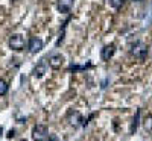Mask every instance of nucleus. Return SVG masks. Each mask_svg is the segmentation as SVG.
Segmentation results:
<instances>
[{
	"instance_id": "1",
	"label": "nucleus",
	"mask_w": 152,
	"mask_h": 141,
	"mask_svg": "<svg viewBox=\"0 0 152 141\" xmlns=\"http://www.w3.org/2000/svg\"><path fill=\"white\" fill-rule=\"evenodd\" d=\"M148 50H149V47H148L145 43H142V41H135V43L131 46V49H129V53H131L135 59L143 61V59L148 56Z\"/></svg>"
},
{
	"instance_id": "2",
	"label": "nucleus",
	"mask_w": 152,
	"mask_h": 141,
	"mask_svg": "<svg viewBox=\"0 0 152 141\" xmlns=\"http://www.w3.org/2000/svg\"><path fill=\"white\" fill-rule=\"evenodd\" d=\"M9 47L12 50H15V52H20L26 47V40H24V36L20 35V33H14L11 38H9Z\"/></svg>"
},
{
	"instance_id": "3",
	"label": "nucleus",
	"mask_w": 152,
	"mask_h": 141,
	"mask_svg": "<svg viewBox=\"0 0 152 141\" xmlns=\"http://www.w3.org/2000/svg\"><path fill=\"white\" fill-rule=\"evenodd\" d=\"M47 137H49V131H47V126H44V124H37L32 129L34 141H46Z\"/></svg>"
},
{
	"instance_id": "4",
	"label": "nucleus",
	"mask_w": 152,
	"mask_h": 141,
	"mask_svg": "<svg viewBox=\"0 0 152 141\" xmlns=\"http://www.w3.org/2000/svg\"><path fill=\"white\" fill-rule=\"evenodd\" d=\"M43 47H44L43 40H41V38H37V36L31 38V41H29V44H28V49H29L31 53H38V52H41Z\"/></svg>"
},
{
	"instance_id": "5",
	"label": "nucleus",
	"mask_w": 152,
	"mask_h": 141,
	"mask_svg": "<svg viewBox=\"0 0 152 141\" xmlns=\"http://www.w3.org/2000/svg\"><path fill=\"white\" fill-rule=\"evenodd\" d=\"M46 73H47V62H46L44 59H41V61L38 62L35 67H34L32 74H34V78H37V79H41Z\"/></svg>"
},
{
	"instance_id": "6",
	"label": "nucleus",
	"mask_w": 152,
	"mask_h": 141,
	"mask_svg": "<svg viewBox=\"0 0 152 141\" xmlns=\"http://www.w3.org/2000/svg\"><path fill=\"white\" fill-rule=\"evenodd\" d=\"M62 64H64V56L61 53H53V55L49 56V67H52L53 70L61 68Z\"/></svg>"
},
{
	"instance_id": "7",
	"label": "nucleus",
	"mask_w": 152,
	"mask_h": 141,
	"mask_svg": "<svg viewBox=\"0 0 152 141\" xmlns=\"http://www.w3.org/2000/svg\"><path fill=\"white\" fill-rule=\"evenodd\" d=\"M114 53H116V46H114L113 43L107 44V46L102 47V50H100V59L102 61H110L114 56Z\"/></svg>"
},
{
	"instance_id": "8",
	"label": "nucleus",
	"mask_w": 152,
	"mask_h": 141,
	"mask_svg": "<svg viewBox=\"0 0 152 141\" xmlns=\"http://www.w3.org/2000/svg\"><path fill=\"white\" fill-rule=\"evenodd\" d=\"M75 5V0H58V11L61 14H69Z\"/></svg>"
},
{
	"instance_id": "9",
	"label": "nucleus",
	"mask_w": 152,
	"mask_h": 141,
	"mask_svg": "<svg viewBox=\"0 0 152 141\" xmlns=\"http://www.w3.org/2000/svg\"><path fill=\"white\" fill-rule=\"evenodd\" d=\"M70 123H72L73 127H79L81 124H84V120H82V117H81V114H79V112H73Z\"/></svg>"
},
{
	"instance_id": "10",
	"label": "nucleus",
	"mask_w": 152,
	"mask_h": 141,
	"mask_svg": "<svg viewBox=\"0 0 152 141\" xmlns=\"http://www.w3.org/2000/svg\"><path fill=\"white\" fill-rule=\"evenodd\" d=\"M143 127L146 132H152V114L146 115V118L143 120Z\"/></svg>"
},
{
	"instance_id": "11",
	"label": "nucleus",
	"mask_w": 152,
	"mask_h": 141,
	"mask_svg": "<svg viewBox=\"0 0 152 141\" xmlns=\"http://www.w3.org/2000/svg\"><path fill=\"white\" fill-rule=\"evenodd\" d=\"M126 0H110V5L114 8V9H120L123 5H125Z\"/></svg>"
},
{
	"instance_id": "12",
	"label": "nucleus",
	"mask_w": 152,
	"mask_h": 141,
	"mask_svg": "<svg viewBox=\"0 0 152 141\" xmlns=\"http://www.w3.org/2000/svg\"><path fill=\"white\" fill-rule=\"evenodd\" d=\"M8 88H9V85L6 84V81L0 79V96H5L8 93Z\"/></svg>"
},
{
	"instance_id": "13",
	"label": "nucleus",
	"mask_w": 152,
	"mask_h": 141,
	"mask_svg": "<svg viewBox=\"0 0 152 141\" xmlns=\"http://www.w3.org/2000/svg\"><path fill=\"white\" fill-rule=\"evenodd\" d=\"M87 67H90V65H70V68H69V71H78V70H85Z\"/></svg>"
},
{
	"instance_id": "14",
	"label": "nucleus",
	"mask_w": 152,
	"mask_h": 141,
	"mask_svg": "<svg viewBox=\"0 0 152 141\" xmlns=\"http://www.w3.org/2000/svg\"><path fill=\"white\" fill-rule=\"evenodd\" d=\"M138 117H140V111H137V114H135V120H134L132 127H131V131H132V132H135V129H137V121H138Z\"/></svg>"
},
{
	"instance_id": "15",
	"label": "nucleus",
	"mask_w": 152,
	"mask_h": 141,
	"mask_svg": "<svg viewBox=\"0 0 152 141\" xmlns=\"http://www.w3.org/2000/svg\"><path fill=\"white\" fill-rule=\"evenodd\" d=\"M14 135H15V131H14V129H11V131L8 132V135H6V137H8V138H12Z\"/></svg>"
},
{
	"instance_id": "16",
	"label": "nucleus",
	"mask_w": 152,
	"mask_h": 141,
	"mask_svg": "<svg viewBox=\"0 0 152 141\" xmlns=\"http://www.w3.org/2000/svg\"><path fill=\"white\" fill-rule=\"evenodd\" d=\"M132 2H135V3H140V2H143V0H132Z\"/></svg>"
},
{
	"instance_id": "17",
	"label": "nucleus",
	"mask_w": 152,
	"mask_h": 141,
	"mask_svg": "<svg viewBox=\"0 0 152 141\" xmlns=\"http://www.w3.org/2000/svg\"><path fill=\"white\" fill-rule=\"evenodd\" d=\"M2 132H3V129H2V127H0V135H2Z\"/></svg>"
},
{
	"instance_id": "18",
	"label": "nucleus",
	"mask_w": 152,
	"mask_h": 141,
	"mask_svg": "<svg viewBox=\"0 0 152 141\" xmlns=\"http://www.w3.org/2000/svg\"><path fill=\"white\" fill-rule=\"evenodd\" d=\"M18 141H28V140H18Z\"/></svg>"
}]
</instances>
